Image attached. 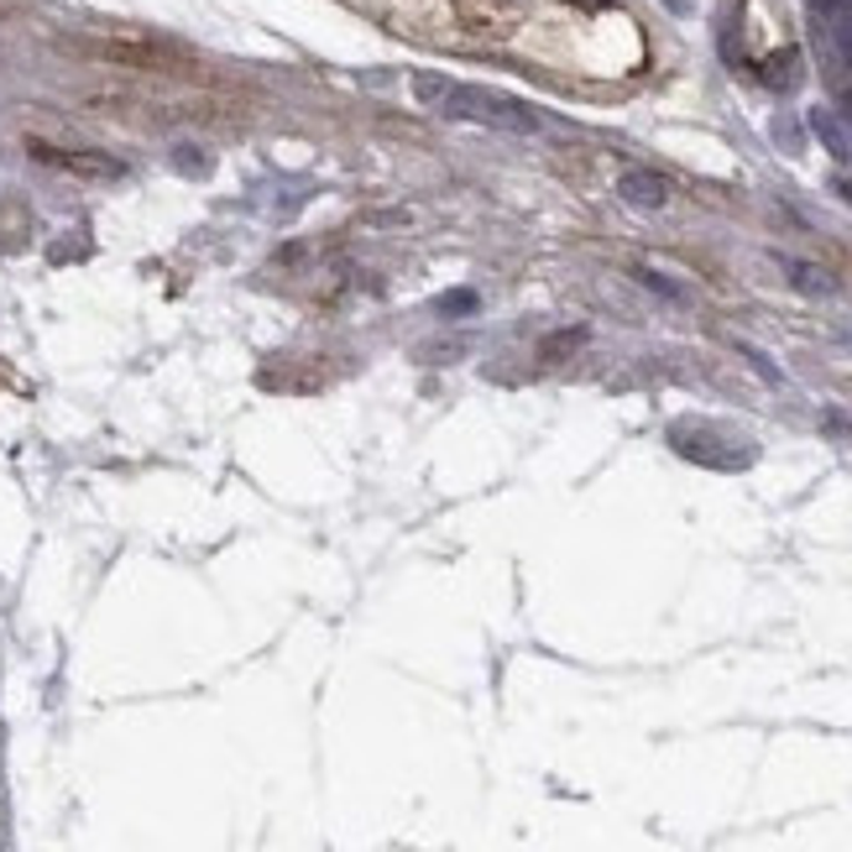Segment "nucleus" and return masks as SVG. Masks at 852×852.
Masks as SVG:
<instances>
[{
    "mask_svg": "<svg viewBox=\"0 0 852 852\" xmlns=\"http://www.w3.org/2000/svg\"><path fill=\"white\" fill-rule=\"evenodd\" d=\"M32 153L42 163H52V168L79 173V178H120V163L105 153H63V147H42V141H32Z\"/></svg>",
    "mask_w": 852,
    "mask_h": 852,
    "instance_id": "obj_2",
    "label": "nucleus"
},
{
    "mask_svg": "<svg viewBox=\"0 0 852 852\" xmlns=\"http://www.w3.org/2000/svg\"><path fill=\"white\" fill-rule=\"evenodd\" d=\"M440 309H444V314H466V309H477V298H471V293H450Z\"/></svg>",
    "mask_w": 852,
    "mask_h": 852,
    "instance_id": "obj_8",
    "label": "nucleus"
},
{
    "mask_svg": "<svg viewBox=\"0 0 852 852\" xmlns=\"http://www.w3.org/2000/svg\"><path fill=\"white\" fill-rule=\"evenodd\" d=\"M836 52H842V63L852 69V17H842V11H836Z\"/></svg>",
    "mask_w": 852,
    "mask_h": 852,
    "instance_id": "obj_6",
    "label": "nucleus"
},
{
    "mask_svg": "<svg viewBox=\"0 0 852 852\" xmlns=\"http://www.w3.org/2000/svg\"><path fill=\"white\" fill-rule=\"evenodd\" d=\"M784 273H790V283L801 293H832L836 288L832 277L821 273V267H811V262H790V256H784Z\"/></svg>",
    "mask_w": 852,
    "mask_h": 852,
    "instance_id": "obj_4",
    "label": "nucleus"
},
{
    "mask_svg": "<svg viewBox=\"0 0 852 852\" xmlns=\"http://www.w3.org/2000/svg\"><path fill=\"white\" fill-rule=\"evenodd\" d=\"M811 126H816V137L832 147V157H848V137H842V126H836L826 110H816V116H811Z\"/></svg>",
    "mask_w": 852,
    "mask_h": 852,
    "instance_id": "obj_5",
    "label": "nucleus"
},
{
    "mask_svg": "<svg viewBox=\"0 0 852 852\" xmlns=\"http://www.w3.org/2000/svg\"><path fill=\"white\" fill-rule=\"evenodd\" d=\"M173 163H178L184 173H205V157L194 153V147H178V153H173Z\"/></svg>",
    "mask_w": 852,
    "mask_h": 852,
    "instance_id": "obj_7",
    "label": "nucleus"
},
{
    "mask_svg": "<svg viewBox=\"0 0 852 852\" xmlns=\"http://www.w3.org/2000/svg\"><path fill=\"white\" fill-rule=\"evenodd\" d=\"M440 116L450 120H477V126H497V131H539V116H533L529 105L508 100V95H492V89H477V85H456L440 95L434 105Z\"/></svg>",
    "mask_w": 852,
    "mask_h": 852,
    "instance_id": "obj_1",
    "label": "nucleus"
},
{
    "mask_svg": "<svg viewBox=\"0 0 852 852\" xmlns=\"http://www.w3.org/2000/svg\"><path fill=\"white\" fill-rule=\"evenodd\" d=\"M617 194L628 199V205L638 209H659L669 199V184L659 178V173H644V168H628L623 178H617Z\"/></svg>",
    "mask_w": 852,
    "mask_h": 852,
    "instance_id": "obj_3",
    "label": "nucleus"
},
{
    "mask_svg": "<svg viewBox=\"0 0 852 852\" xmlns=\"http://www.w3.org/2000/svg\"><path fill=\"white\" fill-rule=\"evenodd\" d=\"M848 120H852V89H848Z\"/></svg>",
    "mask_w": 852,
    "mask_h": 852,
    "instance_id": "obj_9",
    "label": "nucleus"
}]
</instances>
